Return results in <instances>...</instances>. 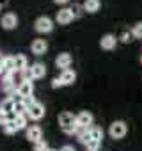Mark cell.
Returning <instances> with one entry per match:
<instances>
[{"label": "cell", "instance_id": "obj_21", "mask_svg": "<svg viewBox=\"0 0 142 151\" xmlns=\"http://www.w3.org/2000/svg\"><path fill=\"white\" fill-rule=\"evenodd\" d=\"M2 130H4V133H6V135H13V133H16V132H18V130H16V124H14V121H13V117H11V119L2 126Z\"/></svg>", "mask_w": 142, "mask_h": 151}, {"label": "cell", "instance_id": "obj_26", "mask_svg": "<svg viewBox=\"0 0 142 151\" xmlns=\"http://www.w3.org/2000/svg\"><path fill=\"white\" fill-rule=\"evenodd\" d=\"M100 146H101V142H98V140H91V142L85 146V149H87V151H98Z\"/></svg>", "mask_w": 142, "mask_h": 151}, {"label": "cell", "instance_id": "obj_18", "mask_svg": "<svg viewBox=\"0 0 142 151\" xmlns=\"http://www.w3.org/2000/svg\"><path fill=\"white\" fill-rule=\"evenodd\" d=\"M82 6H84L85 13H98L100 7H101V2H100V0H85Z\"/></svg>", "mask_w": 142, "mask_h": 151}, {"label": "cell", "instance_id": "obj_29", "mask_svg": "<svg viewBox=\"0 0 142 151\" xmlns=\"http://www.w3.org/2000/svg\"><path fill=\"white\" fill-rule=\"evenodd\" d=\"M9 121V114H6L4 110H0V126H4Z\"/></svg>", "mask_w": 142, "mask_h": 151}, {"label": "cell", "instance_id": "obj_24", "mask_svg": "<svg viewBox=\"0 0 142 151\" xmlns=\"http://www.w3.org/2000/svg\"><path fill=\"white\" fill-rule=\"evenodd\" d=\"M50 147H48V142L44 140V139H41L39 142H36L34 144V151H48Z\"/></svg>", "mask_w": 142, "mask_h": 151}, {"label": "cell", "instance_id": "obj_9", "mask_svg": "<svg viewBox=\"0 0 142 151\" xmlns=\"http://www.w3.org/2000/svg\"><path fill=\"white\" fill-rule=\"evenodd\" d=\"M71 62H73V57H71L67 52L59 53V55H57V59H55V66H57V68H60L62 71H64V69H69Z\"/></svg>", "mask_w": 142, "mask_h": 151}, {"label": "cell", "instance_id": "obj_27", "mask_svg": "<svg viewBox=\"0 0 142 151\" xmlns=\"http://www.w3.org/2000/svg\"><path fill=\"white\" fill-rule=\"evenodd\" d=\"M123 43H130L131 39H133V32H128V30H124L123 34H121V37H119Z\"/></svg>", "mask_w": 142, "mask_h": 151}, {"label": "cell", "instance_id": "obj_31", "mask_svg": "<svg viewBox=\"0 0 142 151\" xmlns=\"http://www.w3.org/2000/svg\"><path fill=\"white\" fill-rule=\"evenodd\" d=\"M23 103L27 105V109L30 107V105H34L36 103V100H34V96H27V98H23Z\"/></svg>", "mask_w": 142, "mask_h": 151}, {"label": "cell", "instance_id": "obj_22", "mask_svg": "<svg viewBox=\"0 0 142 151\" xmlns=\"http://www.w3.org/2000/svg\"><path fill=\"white\" fill-rule=\"evenodd\" d=\"M89 130H91V137H93V140L101 142V139H103V130H101L100 126H91Z\"/></svg>", "mask_w": 142, "mask_h": 151}, {"label": "cell", "instance_id": "obj_30", "mask_svg": "<svg viewBox=\"0 0 142 151\" xmlns=\"http://www.w3.org/2000/svg\"><path fill=\"white\" fill-rule=\"evenodd\" d=\"M52 87H53V89H59V87H64V84H62L60 78H53V80H52Z\"/></svg>", "mask_w": 142, "mask_h": 151}, {"label": "cell", "instance_id": "obj_32", "mask_svg": "<svg viewBox=\"0 0 142 151\" xmlns=\"http://www.w3.org/2000/svg\"><path fill=\"white\" fill-rule=\"evenodd\" d=\"M59 151H77V149H75L73 146H69V144H66V146H62V147H60Z\"/></svg>", "mask_w": 142, "mask_h": 151}, {"label": "cell", "instance_id": "obj_13", "mask_svg": "<svg viewBox=\"0 0 142 151\" xmlns=\"http://www.w3.org/2000/svg\"><path fill=\"white\" fill-rule=\"evenodd\" d=\"M115 45H117V39H115V36H112V34H105V36L100 39V46H101L103 50H114Z\"/></svg>", "mask_w": 142, "mask_h": 151}, {"label": "cell", "instance_id": "obj_4", "mask_svg": "<svg viewBox=\"0 0 142 151\" xmlns=\"http://www.w3.org/2000/svg\"><path fill=\"white\" fill-rule=\"evenodd\" d=\"M44 105L43 103H39V101H36L34 105H30L29 109H27V116H29V119H32V121H39V119H43L44 117Z\"/></svg>", "mask_w": 142, "mask_h": 151}, {"label": "cell", "instance_id": "obj_28", "mask_svg": "<svg viewBox=\"0 0 142 151\" xmlns=\"http://www.w3.org/2000/svg\"><path fill=\"white\" fill-rule=\"evenodd\" d=\"M133 37H138V39H142V23H137L135 27H133Z\"/></svg>", "mask_w": 142, "mask_h": 151}, {"label": "cell", "instance_id": "obj_23", "mask_svg": "<svg viewBox=\"0 0 142 151\" xmlns=\"http://www.w3.org/2000/svg\"><path fill=\"white\" fill-rule=\"evenodd\" d=\"M69 9H71V13H73V18H80L85 13V9H84L82 4H73V7H69Z\"/></svg>", "mask_w": 142, "mask_h": 151}, {"label": "cell", "instance_id": "obj_20", "mask_svg": "<svg viewBox=\"0 0 142 151\" xmlns=\"http://www.w3.org/2000/svg\"><path fill=\"white\" fill-rule=\"evenodd\" d=\"M22 114H27V105L23 103V98L18 100V101H14V112H13V116H22Z\"/></svg>", "mask_w": 142, "mask_h": 151}, {"label": "cell", "instance_id": "obj_16", "mask_svg": "<svg viewBox=\"0 0 142 151\" xmlns=\"http://www.w3.org/2000/svg\"><path fill=\"white\" fill-rule=\"evenodd\" d=\"M59 78L62 80L64 86H71V84L77 80V73H75L73 69H64V71L60 73V77H59Z\"/></svg>", "mask_w": 142, "mask_h": 151}, {"label": "cell", "instance_id": "obj_35", "mask_svg": "<svg viewBox=\"0 0 142 151\" xmlns=\"http://www.w3.org/2000/svg\"><path fill=\"white\" fill-rule=\"evenodd\" d=\"M7 2H9V0H0V7H4V6H7Z\"/></svg>", "mask_w": 142, "mask_h": 151}, {"label": "cell", "instance_id": "obj_14", "mask_svg": "<svg viewBox=\"0 0 142 151\" xmlns=\"http://www.w3.org/2000/svg\"><path fill=\"white\" fill-rule=\"evenodd\" d=\"M14 68H16V73H22L29 68V60L23 53H16L14 55Z\"/></svg>", "mask_w": 142, "mask_h": 151}, {"label": "cell", "instance_id": "obj_38", "mask_svg": "<svg viewBox=\"0 0 142 151\" xmlns=\"http://www.w3.org/2000/svg\"><path fill=\"white\" fill-rule=\"evenodd\" d=\"M140 60H142V59H140Z\"/></svg>", "mask_w": 142, "mask_h": 151}, {"label": "cell", "instance_id": "obj_37", "mask_svg": "<svg viewBox=\"0 0 142 151\" xmlns=\"http://www.w3.org/2000/svg\"><path fill=\"white\" fill-rule=\"evenodd\" d=\"M0 9H2V7H0Z\"/></svg>", "mask_w": 142, "mask_h": 151}, {"label": "cell", "instance_id": "obj_34", "mask_svg": "<svg viewBox=\"0 0 142 151\" xmlns=\"http://www.w3.org/2000/svg\"><path fill=\"white\" fill-rule=\"evenodd\" d=\"M2 64H4V55L2 53H0V75H2L4 71H2Z\"/></svg>", "mask_w": 142, "mask_h": 151}, {"label": "cell", "instance_id": "obj_8", "mask_svg": "<svg viewBox=\"0 0 142 151\" xmlns=\"http://www.w3.org/2000/svg\"><path fill=\"white\" fill-rule=\"evenodd\" d=\"M55 20H57V23H59V25H67V23H71V22H73L75 18H73V13H71V9L64 7V9L57 11V16H55Z\"/></svg>", "mask_w": 142, "mask_h": 151}, {"label": "cell", "instance_id": "obj_12", "mask_svg": "<svg viewBox=\"0 0 142 151\" xmlns=\"http://www.w3.org/2000/svg\"><path fill=\"white\" fill-rule=\"evenodd\" d=\"M30 73H32V80H39V78H44L46 75V66L43 62H34L30 66Z\"/></svg>", "mask_w": 142, "mask_h": 151}, {"label": "cell", "instance_id": "obj_19", "mask_svg": "<svg viewBox=\"0 0 142 151\" xmlns=\"http://www.w3.org/2000/svg\"><path fill=\"white\" fill-rule=\"evenodd\" d=\"M0 110H4L6 114H13L14 112V100H13V96H7L6 100H2V103H0Z\"/></svg>", "mask_w": 142, "mask_h": 151}, {"label": "cell", "instance_id": "obj_11", "mask_svg": "<svg viewBox=\"0 0 142 151\" xmlns=\"http://www.w3.org/2000/svg\"><path fill=\"white\" fill-rule=\"evenodd\" d=\"M34 93V84L32 80H27V82H20L18 84V89H16V94L22 96V98H27V96H32Z\"/></svg>", "mask_w": 142, "mask_h": 151}, {"label": "cell", "instance_id": "obj_10", "mask_svg": "<svg viewBox=\"0 0 142 151\" xmlns=\"http://www.w3.org/2000/svg\"><path fill=\"white\" fill-rule=\"evenodd\" d=\"M30 50H32L34 55H44L46 50H48L46 39H34V41L30 43Z\"/></svg>", "mask_w": 142, "mask_h": 151}, {"label": "cell", "instance_id": "obj_33", "mask_svg": "<svg viewBox=\"0 0 142 151\" xmlns=\"http://www.w3.org/2000/svg\"><path fill=\"white\" fill-rule=\"evenodd\" d=\"M53 2L57 4V6H64V4H67L69 0H53Z\"/></svg>", "mask_w": 142, "mask_h": 151}, {"label": "cell", "instance_id": "obj_1", "mask_svg": "<svg viewBox=\"0 0 142 151\" xmlns=\"http://www.w3.org/2000/svg\"><path fill=\"white\" fill-rule=\"evenodd\" d=\"M59 124L66 135H77L80 130V126L77 123V116L71 114V112H60L59 114Z\"/></svg>", "mask_w": 142, "mask_h": 151}, {"label": "cell", "instance_id": "obj_17", "mask_svg": "<svg viewBox=\"0 0 142 151\" xmlns=\"http://www.w3.org/2000/svg\"><path fill=\"white\" fill-rule=\"evenodd\" d=\"M13 121L16 124V130H27L29 128V116L27 114H22V116H13Z\"/></svg>", "mask_w": 142, "mask_h": 151}, {"label": "cell", "instance_id": "obj_2", "mask_svg": "<svg viewBox=\"0 0 142 151\" xmlns=\"http://www.w3.org/2000/svg\"><path fill=\"white\" fill-rule=\"evenodd\" d=\"M34 29H36V32H39V34H48V32L53 30V20L48 18V16H39V18L34 22Z\"/></svg>", "mask_w": 142, "mask_h": 151}, {"label": "cell", "instance_id": "obj_15", "mask_svg": "<svg viewBox=\"0 0 142 151\" xmlns=\"http://www.w3.org/2000/svg\"><path fill=\"white\" fill-rule=\"evenodd\" d=\"M2 77L7 73H16V68H14V57L11 55H4V64H2Z\"/></svg>", "mask_w": 142, "mask_h": 151}, {"label": "cell", "instance_id": "obj_7", "mask_svg": "<svg viewBox=\"0 0 142 151\" xmlns=\"http://www.w3.org/2000/svg\"><path fill=\"white\" fill-rule=\"evenodd\" d=\"M93 121H94V117L87 110H82L80 114H77V123H78L80 128H91L93 126Z\"/></svg>", "mask_w": 142, "mask_h": 151}, {"label": "cell", "instance_id": "obj_5", "mask_svg": "<svg viewBox=\"0 0 142 151\" xmlns=\"http://www.w3.org/2000/svg\"><path fill=\"white\" fill-rule=\"evenodd\" d=\"M0 25H2L4 30H13L18 27V16L14 13H6L2 16V22H0Z\"/></svg>", "mask_w": 142, "mask_h": 151}, {"label": "cell", "instance_id": "obj_36", "mask_svg": "<svg viewBox=\"0 0 142 151\" xmlns=\"http://www.w3.org/2000/svg\"><path fill=\"white\" fill-rule=\"evenodd\" d=\"M48 151H59V149H52V147H50V149H48Z\"/></svg>", "mask_w": 142, "mask_h": 151}, {"label": "cell", "instance_id": "obj_6", "mask_svg": "<svg viewBox=\"0 0 142 151\" xmlns=\"http://www.w3.org/2000/svg\"><path fill=\"white\" fill-rule=\"evenodd\" d=\"M41 139H43V130H41V126L32 124V126L27 128V140H29V142L36 144V142H39Z\"/></svg>", "mask_w": 142, "mask_h": 151}, {"label": "cell", "instance_id": "obj_25", "mask_svg": "<svg viewBox=\"0 0 142 151\" xmlns=\"http://www.w3.org/2000/svg\"><path fill=\"white\" fill-rule=\"evenodd\" d=\"M20 77H22V82H27V80H32V73H30V66L20 73Z\"/></svg>", "mask_w": 142, "mask_h": 151}, {"label": "cell", "instance_id": "obj_3", "mask_svg": "<svg viewBox=\"0 0 142 151\" xmlns=\"http://www.w3.org/2000/svg\"><path fill=\"white\" fill-rule=\"evenodd\" d=\"M126 132H128V126L124 121H114L108 128V133L112 139H123L126 135Z\"/></svg>", "mask_w": 142, "mask_h": 151}]
</instances>
